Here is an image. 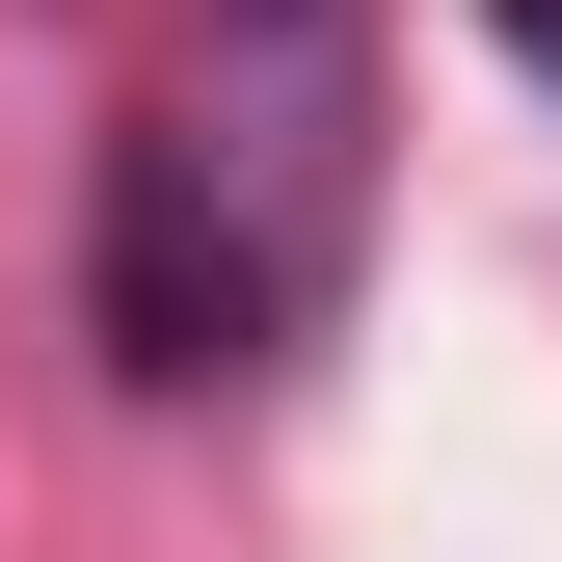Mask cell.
Returning a JSON list of instances; mask_svg holds the SVG:
<instances>
[{
    "label": "cell",
    "instance_id": "1",
    "mask_svg": "<svg viewBox=\"0 0 562 562\" xmlns=\"http://www.w3.org/2000/svg\"><path fill=\"white\" fill-rule=\"evenodd\" d=\"M482 27H509V54H536V81H562V0H482Z\"/></svg>",
    "mask_w": 562,
    "mask_h": 562
}]
</instances>
